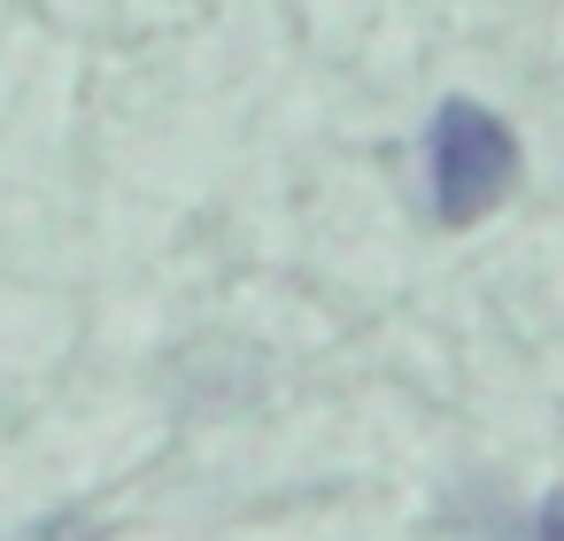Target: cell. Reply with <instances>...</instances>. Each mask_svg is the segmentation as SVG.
<instances>
[{
    "mask_svg": "<svg viewBox=\"0 0 564 541\" xmlns=\"http://www.w3.org/2000/svg\"><path fill=\"white\" fill-rule=\"evenodd\" d=\"M518 186V132L479 101H441L425 125V202L441 225H479Z\"/></svg>",
    "mask_w": 564,
    "mask_h": 541,
    "instance_id": "1",
    "label": "cell"
},
{
    "mask_svg": "<svg viewBox=\"0 0 564 541\" xmlns=\"http://www.w3.org/2000/svg\"><path fill=\"white\" fill-rule=\"evenodd\" d=\"M533 541H564V487L541 502V518H533Z\"/></svg>",
    "mask_w": 564,
    "mask_h": 541,
    "instance_id": "2",
    "label": "cell"
}]
</instances>
